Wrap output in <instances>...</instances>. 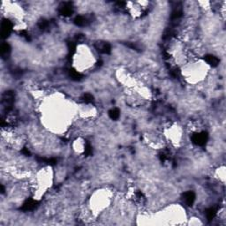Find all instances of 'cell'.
Masks as SVG:
<instances>
[{
	"label": "cell",
	"mask_w": 226,
	"mask_h": 226,
	"mask_svg": "<svg viewBox=\"0 0 226 226\" xmlns=\"http://www.w3.org/2000/svg\"><path fill=\"white\" fill-rule=\"evenodd\" d=\"M11 47L8 44H3L1 46V54L2 57H7L10 54Z\"/></svg>",
	"instance_id": "cell-11"
},
{
	"label": "cell",
	"mask_w": 226,
	"mask_h": 226,
	"mask_svg": "<svg viewBox=\"0 0 226 226\" xmlns=\"http://www.w3.org/2000/svg\"><path fill=\"white\" fill-rule=\"evenodd\" d=\"M37 204H38V202H36V201L29 199V200H28V201H26V202H24V204L21 207V210L26 212L34 210V208L37 207Z\"/></svg>",
	"instance_id": "cell-5"
},
{
	"label": "cell",
	"mask_w": 226,
	"mask_h": 226,
	"mask_svg": "<svg viewBox=\"0 0 226 226\" xmlns=\"http://www.w3.org/2000/svg\"><path fill=\"white\" fill-rule=\"evenodd\" d=\"M204 60L206 61L208 64L209 65H211L212 67H216L218 64H219V59H217L216 57H215L214 55L208 54L204 57Z\"/></svg>",
	"instance_id": "cell-6"
},
{
	"label": "cell",
	"mask_w": 226,
	"mask_h": 226,
	"mask_svg": "<svg viewBox=\"0 0 226 226\" xmlns=\"http://www.w3.org/2000/svg\"><path fill=\"white\" fill-rule=\"evenodd\" d=\"M195 193L193 191H187L183 194V200L187 206H192L195 202Z\"/></svg>",
	"instance_id": "cell-4"
},
{
	"label": "cell",
	"mask_w": 226,
	"mask_h": 226,
	"mask_svg": "<svg viewBox=\"0 0 226 226\" xmlns=\"http://www.w3.org/2000/svg\"><path fill=\"white\" fill-rule=\"evenodd\" d=\"M85 154L87 156H90L92 154V147H91V146L89 144H87L86 147H85Z\"/></svg>",
	"instance_id": "cell-16"
},
{
	"label": "cell",
	"mask_w": 226,
	"mask_h": 226,
	"mask_svg": "<svg viewBox=\"0 0 226 226\" xmlns=\"http://www.w3.org/2000/svg\"><path fill=\"white\" fill-rule=\"evenodd\" d=\"M74 23L76 26H78V27H85V26H87V25L89 24V21L85 16L79 15V16H76L74 18Z\"/></svg>",
	"instance_id": "cell-7"
},
{
	"label": "cell",
	"mask_w": 226,
	"mask_h": 226,
	"mask_svg": "<svg viewBox=\"0 0 226 226\" xmlns=\"http://www.w3.org/2000/svg\"><path fill=\"white\" fill-rule=\"evenodd\" d=\"M67 72H68L69 77L72 80H74L78 81V80H80L82 79V75L80 73H78L77 71L74 70V69H69Z\"/></svg>",
	"instance_id": "cell-10"
},
{
	"label": "cell",
	"mask_w": 226,
	"mask_h": 226,
	"mask_svg": "<svg viewBox=\"0 0 226 226\" xmlns=\"http://www.w3.org/2000/svg\"><path fill=\"white\" fill-rule=\"evenodd\" d=\"M216 212H217V209H216V208H208V209H206V211H205V215H206V217L207 219L208 220V221H211L213 220L214 218H215V216H216Z\"/></svg>",
	"instance_id": "cell-9"
},
{
	"label": "cell",
	"mask_w": 226,
	"mask_h": 226,
	"mask_svg": "<svg viewBox=\"0 0 226 226\" xmlns=\"http://www.w3.org/2000/svg\"><path fill=\"white\" fill-rule=\"evenodd\" d=\"M82 99H83V101L86 103H90L94 101L93 95H92L91 94H89V93L85 94L83 95V97H82Z\"/></svg>",
	"instance_id": "cell-14"
},
{
	"label": "cell",
	"mask_w": 226,
	"mask_h": 226,
	"mask_svg": "<svg viewBox=\"0 0 226 226\" xmlns=\"http://www.w3.org/2000/svg\"><path fill=\"white\" fill-rule=\"evenodd\" d=\"M21 152H22V154H24L25 156H29L30 155V152L28 151V149H27V148H23L21 150Z\"/></svg>",
	"instance_id": "cell-17"
},
{
	"label": "cell",
	"mask_w": 226,
	"mask_h": 226,
	"mask_svg": "<svg viewBox=\"0 0 226 226\" xmlns=\"http://www.w3.org/2000/svg\"><path fill=\"white\" fill-rule=\"evenodd\" d=\"M12 28H13V24L9 20H5L2 21V25H1V35L3 38H6L10 35L11 32H12Z\"/></svg>",
	"instance_id": "cell-3"
},
{
	"label": "cell",
	"mask_w": 226,
	"mask_h": 226,
	"mask_svg": "<svg viewBox=\"0 0 226 226\" xmlns=\"http://www.w3.org/2000/svg\"><path fill=\"white\" fill-rule=\"evenodd\" d=\"M208 133L205 132H202V133H198L193 134L192 136V141L193 144H195L197 146H204L208 141Z\"/></svg>",
	"instance_id": "cell-1"
},
{
	"label": "cell",
	"mask_w": 226,
	"mask_h": 226,
	"mask_svg": "<svg viewBox=\"0 0 226 226\" xmlns=\"http://www.w3.org/2000/svg\"><path fill=\"white\" fill-rule=\"evenodd\" d=\"M119 116H120V111H119L118 109H112V110H110L109 111V117L111 118L112 120H117V119H118Z\"/></svg>",
	"instance_id": "cell-12"
},
{
	"label": "cell",
	"mask_w": 226,
	"mask_h": 226,
	"mask_svg": "<svg viewBox=\"0 0 226 226\" xmlns=\"http://www.w3.org/2000/svg\"><path fill=\"white\" fill-rule=\"evenodd\" d=\"M182 16V11L179 10V9H175V10L172 11V20H177L180 17Z\"/></svg>",
	"instance_id": "cell-13"
},
{
	"label": "cell",
	"mask_w": 226,
	"mask_h": 226,
	"mask_svg": "<svg viewBox=\"0 0 226 226\" xmlns=\"http://www.w3.org/2000/svg\"><path fill=\"white\" fill-rule=\"evenodd\" d=\"M59 13L63 16L68 17L74 13V6L71 2H64L59 5Z\"/></svg>",
	"instance_id": "cell-2"
},
{
	"label": "cell",
	"mask_w": 226,
	"mask_h": 226,
	"mask_svg": "<svg viewBox=\"0 0 226 226\" xmlns=\"http://www.w3.org/2000/svg\"><path fill=\"white\" fill-rule=\"evenodd\" d=\"M38 27H39L40 29L42 30L46 29V28H48V27H49V22H48L47 20H42V21H40L39 22Z\"/></svg>",
	"instance_id": "cell-15"
},
{
	"label": "cell",
	"mask_w": 226,
	"mask_h": 226,
	"mask_svg": "<svg viewBox=\"0 0 226 226\" xmlns=\"http://www.w3.org/2000/svg\"><path fill=\"white\" fill-rule=\"evenodd\" d=\"M96 49H97V50L100 53H103V54H110L111 52V46L109 44H107V43L103 44L102 45L96 47Z\"/></svg>",
	"instance_id": "cell-8"
}]
</instances>
